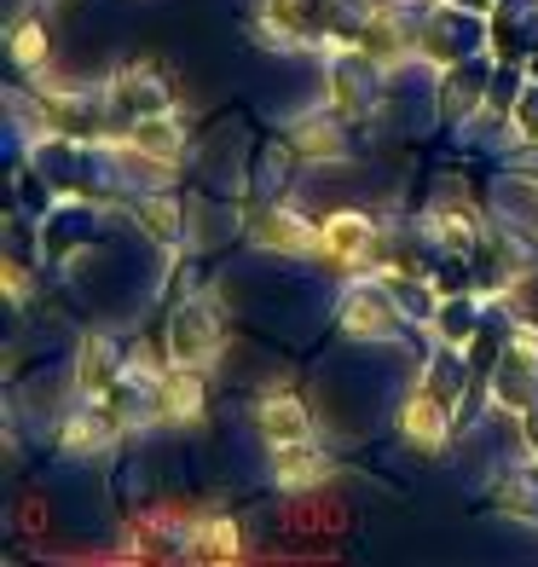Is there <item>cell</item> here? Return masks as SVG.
I'll return each instance as SVG.
<instances>
[{
	"label": "cell",
	"mask_w": 538,
	"mask_h": 567,
	"mask_svg": "<svg viewBox=\"0 0 538 567\" xmlns=\"http://www.w3.org/2000/svg\"><path fill=\"white\" fill-rule=\"evenodd\" d=\"M255 423H261V434L272 446H290V441H307V434H313V423H307V411L296 400H261Z\"/></svg>",
	"instance_id": "4"
},
{
	"label": "cell",
	"mask_w": 538,
	"mask_h": 567,
	"mask_svg": "<svg viewBox=\"0 0 538 567\" xmlns=\"http://www.w3.org/2000/svg\"><path fill=\"white\" fill-rule=\"evenodd\" d=\"M342 324L353 330V337H389V307H382L376 296H353L348 301V313H342Z\"/></svg>",
	"instance_id": "6"
},
{
	"label": "cell",
	"mask_w": 538,
	"mask_h": 567,
	"mask_svg": "<svg viewBox=\"0 0 538 567\" xmlns=\"http://www.w3.org/2000/svg\"><path fill=\"white\" fill-rule=\"evenodd\" d=\"M12 59L23 70H41V59H46V30H41V23H18V30H12Z\"/></svg>",
	"instance_id": "7"
},
{
	"label": "cell",
	"mask_w": 538,
	"mask_h": 567,
	"mask_svg": "<svg viewBox=\"0 0 538 567\" xmlns=\"http://www.w3.org/2000/svg\"><path fill=\"white\" fill-rule=\"evenodd\" d=\"M134 145H145L151 157H174V151H179V127H174V122H163V116H151V122H139Z\"/></svg>",
	"instance_id": "8"
},
{
	"label": "cell",
	"mask_w": 538,
	"mask_h": 567,
	"mask_svg": "<svg viewBox=\"0 0 538 567\" xmlns=\"http://www.w3.org/2000/svg\"><path fill=\"white\" fill-rule=\"evenodd\" d=\"M192 545H197V556H215V561H238L244 556L232 522H197L192 527Z\"/></svg>",
	"instance_id": "5"
},
{
	"label": "cell",
	"mask_w": 538,
	"mask_h": 567,
	"mask_svg": "<svg viewBox=\"0 0 538 567\" xmlns=\"http://www.w3.org/2000/svg\"><path fill=\"white\" fill-rule=\"evenodd\" d=\"M296 145L313 151V157H337L342 134H330V122H301V127H296Z\"/></svg>",
	"instance_id": "9"
},
{
	"label": "cell",
	"mask_w": 538,
	"mask_h": 567,
	"mask_svg": "<svg viewBox=\"0 0 538 567\" xmlns=\"http://www.w3.org/2000/svg\"><path fill=\"white\" fill-rule=\"evenodd\" d=\"M400 434H405V441H412L417 452H434V446L446 441V405L417 389L412 400L400 405Z\"/></svg>",
	"instance_id": "1"
},
{
	"label": "cell",
	"mask_w": 538,
	"mask_h": 567,
	"mask_svg": "<svg viewBox=\"0 0 538 567\" xmlns=\"http://www.w3.org/2000/svg\"><path fill=\"white\" fill-rule=\"evenodd\" d=\"M255 244L284 249V255H307V249H319V231L296 215H261L255 220Z\"/></svg>",
	"instance_id": "3"
},
{
	"label": "cell",
	"mask_w": 538,
	"mask_h": 567,
	"mask_svg": "<svg viewBox=\"0 0 538 567\" xmlns=\"http://www.w3.org/2000/svg\"><path fill=\"white\" fill-rule=\"evenodd\" d=\"M163 400H168V411H174V417H197V411H203V405H197L203 394H197V382H192V377H168Z\"/></svg>",
	"instance_id": "10"
},
{
	"label": "cell",
	"mask_w": 538,
	"mask_h": 567,
	"mask_svg": "<svg viewBox=\"0 0 538 567\" xmlns=\"http://www.w3.org/2000/svg\"><path fill=\"white\" fill-rule=\"evenodd\" d=\"M319 249H324L337 267H353L359 255L371 249V220H365V215H330L324 231H319Z\"/></svg>",
	"instance_id": "2"
}]
</instances>
